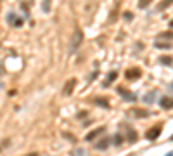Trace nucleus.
Listing matches in <instances>:
<instances>
[{"label": "nucleus", "instance_id": "9b49d317", "mask_svg": "<svg viewBox=\"0 0 173 156\" xmlns=\"http://www.w3.org/2000/svg\"><path fill=\"white\" fill-rule=\"evenodd\" d=\"M159 63H161V64H171L173 59L170 56H161V57H159Z\"/></svg>", "mask_w": 173, "mask_h": 156}, {"label": "nucleus", "instance_id": "4468645a", "mask_svg": "<svg viewBox=\"0 0 173 156\" xmlns=\"http://www.w3.org/2000/svg\"><path fill=\"white\" fill-rule=\"evenodd\" d=\"M71 156H85V151L83 149H75V151H71Z\"/></svg>", "mask_w": 173, "mask_h": 156}, {"label": "nucleus", "instance_id": "6ab92c4d", "mask_svg": "<svg viewBox=\"0 0 173 156\" xmlns=\"http://www.w3.org/2000/svg\"><path fill=\"white\" fill-rule=\"evenodd\" d=\"M114 142H116V144H119V142H121V137H119V135H116V137H114Z\"/></svg>", "mask_w": 173, "mask_h": 156}, {"label": "nucleus", "instance_id": "f03ea898", "mask_svg": "<svg viewBox=\"0 0 173 156\" xmlns=\"http://www.w3.org/2000/svg\"><path fill=\"white\" fill-rule=\"evenodd\" d=\"M75 87H76V78H69L68 82L64 83V87H62V94H64V95H69V94L73 92Z\"/></svg>", "mask_w": 173, "mask_h": 156}, {"label": "nucleus", "instance_id": "f3484780", "mask_svg": "<svg viewBox=\"0 0 173 156\" xmlns=\"http://www.w3.org/2000/svg\"><path fill=\"white\" fill-rule=\"evenodd\" d=\"M125 19H128V21H130V19H133V14H130V12H125Z\"/></svg>", "mask_w": 173, "mask_h": 156}, {"label": "nucleus", "instance_id": "f8f14e48", "mask_svg": "<svg viewBox=\"0 0 173 156\" xmlns=\"http://www.w3.org/2000/svg\"><path fill=\"white\" fill-rule=\"evenodd\" d=\"M107 144H109V139H104V141H100L99 144H97V149H106L107 148Z\"/></svg>", "mask_w": 173, "mask_h": 156}, {"label": "nucleus", "instance_id": "423d86ee", "mask_svg": "<svg viewBox=\"0 0 173 156\" xmlns=\"http://www.w3.org/2000/svg\"><path fill=\"white\" fill-rule=\"evenodd\" d=\"M159 132H161V127H154V128H151V130H149V132H147V139H156V137H158L159 135Z\"/></svg>", "mask_w": 173, "mask_h": 156}, {"label": "nucleus", "instance_id": "0eeeda50", "mask_svg": "<svg viewBox=\"0 0 173 156\" xmlns=\"http://www.w3.org/2000/svg\"><path fill=\"white\" fill-rule=\"evenodd\" d=\"M171 4H173V0H161V2L158 4V9L159 11H165V9H168Z\"/></svg>", "mask_w": 173, "mask_h": 156}, {"label": "nucleus", "instance_id": "aec40b11", "mask_svg": "<svg viewBox=\"0 0 173 156\" xmlns=\"http://www.w3.org/2000/svg\"><path fill=\"white\" fill-rule=\"evenodd\" d=\"M28 156H38V154H36V153H29Z\"/></svg>", "mask_w": 173, "mask_h": 156}, {"label": "nucleus", "instance_id": "ddd939ff", "mask_svg": "<svg viewBox=\"0 0 173 156\" xmlns=\"http://www.w3.org/2000/svg\"><path fill=\"white\" fill-rule=\"evenodd\" d=\"M151 2H152V0H138V7H140V9H145L149 4H151Z\"/></svg>", "mask_w": 173, "mask_h": 156}, {"label": "nucleus", "instance_id": "7ed1b4c3", "mask_svg": "<svg viewBox=\"0 0 173 156\" xmlns=\"http://www.w3.org/2000/svg\"><path fill=\"white\" fill-rule=\"evenodd\" d=\"M7 19H9V21H11V24H12V26H16V28H19L21 24H23V19L16 17V14H14V12H9Z\"/></svg>", "mask_w": 173, "mask_h": 156}, {"label": "nucleus", "instance_id": "6e6552de", "mask_svg": "<svg viewBox=\"0 0 173 156\" xmlns=\"http://www.w3.org/2000/svg\"><path fill=\"white\" fill-rule=\"evenodd\" d=\"M116 76H118V73H116V71H111L109 75H107V80H106V83H104V85H106V87H109L111 83H113V82L116 80Z\"/></svg>", "mask_w": 173, "mask_h": 156}, {"label": "nucleus", "instance_id": "412c9836", "mask_svg": "<svg viewBox=\"0 0 173 156\" xmlns=\"http://www.w3.org/2000/svg\"><path fill=\"white\" fill-rule=\"evenodd\" d=\"M170 26H171V28H173V19H171V21H170Z\"/></svg>", "mask_w": 173, "mask_h": 156}, {"label": "nucleus", "instance_id": "dca6fc26", "mask_svg": "<svg viewBox=\"0 0 173 156\" xmlns=\"http://www.w3.org/2000/svg\"><path fill=\"white\" fill-rule=\"evenodd\" d=\"M48 7H50V0H43V12H48Z\"/></svg>", "mask_w": 173, "mask_h": 156}, {"label": "nucleus", "instance_id": "1a4fd4ad", "mask_svg": "<svg viewBox=\"0 0 173 156\" xmlns=\"http://www.w3.org/2000/svg\"><path fill=\"white\" fill-rule=\"evenodd\" d=\"M102 132H104V128H102V127H100V128H97V130H94V132H90V134L87 135V141H94V139H95L97 135H99V134H102Z\"/></svg>", "mask_w": 173, "mask_h": 156}, {"label": "nucleus", "instance_id": "a211bd4d", "mask_svg": "<svg viewBox=\"0 0 173 156\" xmlns=\"http://www.w3.org/2000/svg\"><path fill=\"white\" fill-rule=\"evenodd\" d=\"M4 73H5V70H4V64L0 63V76H2V75H4Z\"/></svg>", "mask_w": 173, "mask_h": 156}, {"label": "nucleus", "instance_id": "9d476101", "mask_svg": "<svg viewBox=\"0 0 173 156\" xmlns=\"http://www.w3.org/2000/svg\"><path fill=\"white\" fill-rule=\"evenodd\" d=\"M159 40H173V33L171 31H165L159 35Z\"/></svg>", "mask_w": 173, "mask_h": 156}, {"label": "nucleus", "instance_id": "2eb2a0df", "mask_svg": "<svg viewBox=\"0 0 173 156\" xmlns=\"http://www.w3.org/2000/svg\"><path fill=\"white\" fill-rule=\"evenodd\" d=\"M94 102H95V104H100L102 108H107V101H106V99H99V97H97Z\"/></svg>", "mask_w": 173, "mask_h": 156}, {"label": "nucleus", "instance_id": "39448f33", "mask_svg": "<svg viewBox=\"0 0 173 156\" xmlns=\"http://www.w3.org/2000/svg\"><path fill=\"white\" fill-rule=\"evenodd\" d=\"M161 106L165 109H171L173 108V99L171 97H161Z\"/></svg>", "mask_w": 173, "mask_h": 156}, {"label": "nucleus", "instance_id": "20e7f679", "mask_svg": "<svg viewBox=\"0 0 173 156\" xmlns=\"http://www.w3.org/2000/svg\"><path fill=\"white\" fill-rule=\"evenodd\" d=\"M138 76H140V70H138V68H133V70L126 71V78H128V80H137Z\"/></svg>", "mask_w": 173, "mask_h": 156}, {"label": "nucleus", "instance_id": "f257e3e1", "mask_svg": "<svg viewBox=\"0 0 173 156\" xmlns=\"http://www.w3.org/2000/svg\"><path fill=\"white\" fill-rule=\"evenodd\" d=\"M82 42H83V33H82V30L80 28H76L75 30V33H73V38H71V52H75L80 45H82Z\"/></svg>", "mask_w": 173, "mask_h": 156}]
</instances>
